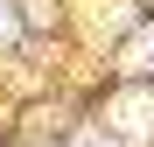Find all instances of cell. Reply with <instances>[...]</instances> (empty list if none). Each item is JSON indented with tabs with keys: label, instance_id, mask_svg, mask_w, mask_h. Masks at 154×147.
<instances>
[{
	"label": "cell",
	"instance_id": "6da1fadb",
	"mask_svg": "<svg viewBox=\"0 0 154 147\" xmlns=\"http://www.w3.org/2000/svg\"><path fill=\"white\" fill-rule=\"evenodd\" d=\"M126 70H154V35H147V42H133V49H126Z\"/></svg>",
	"mask_w": 154,
	"mask_h": 147
},
{
	"label": "cell",
	"instance_id": "7a4b0ae2",
	"mask_svg": "<svg viewBox=\"0 0 154 147\" xmlns=\"http://www.w3.org/2000/svg\"><path fill=\"white\" fill-rule=\"evenodd\" d=\"M7 35H14V21H7V7H0V42H7Z\"/></svg>",
	"mask_w": 154,
	"mask_h": 147
}]
</instances>
